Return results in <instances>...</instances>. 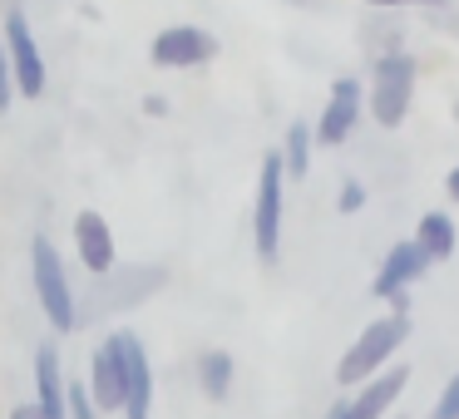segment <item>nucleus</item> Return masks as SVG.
Returning a JSON list of instances; mask_svg holds the SVG:
<instances>
[{
	"label": "nucleus",
	"instance_id": "nucleus-22",
	"mask_svg": "<svg viewBox=\"0 0 459 419\" xmlns=\"http://www.w3.org/2000/svg\"><path fill=\"white\" fill-rule=\"evenodd\" d=\"M5 419H40V409H35V399H25V405H15Z\"/></svg>",
	"mask_w": 459,
	"mask_h": 419
},
{
	"label": "nucleus",
	"instance_id": "nucleus-11",
	"mask_svg": "<svg viewBox=\"0 0 459 419\" xmlns=\"http://www.w3.org/2000/svg\"><path fill=\"white\" fill-rule=\"evenodd\" d=\"M65 370H60V350L55 340H40L35 346V409L40 419H65Z\"/></svg>",
	"mask_w": 459,
	"mask_h": 419
},
{
	"label": "nucleus",
	"instance_id": "nucleus-21",
	"mask_svg": "<svg viewBox=\"0 0 459 419\" xmlns=\"http://www.w3.org/2000/svg\"><path fill=\"white\" fill-rule=\"evenodd\" d=\"M143 114H153V119L169 114V99H163V94H149V99H143Z\"/></svg>",
	"mask_w": 459,
	"mask_h": 419
},
{
	"label": "nucleus",
	"instance_id": "nucleus-12",
	"mask_svg": "<svg viewBox=\"0 0 459 419\" xmlns=\"http://www.w3.org/2000/svg\"><path fill=\"white\" fill-rule=\"evenodd\" d=\"M84 389H90V399H94V409H100V415H114V409H124L119 365H114L109 346L90 350V370H84Z\"/></svg>",
	"mask_w": 459,
	"mask_h": 419
},
{
	"label": "nucleus",
	"instance_id": "nucleus-1",
	"mask_svg": "<svg viewBox=\"0 0 459 419\" xmlns=\"http://www.w3.org/2000/svg\"><path fill=\"white\" fill-rule=\"evenodd\" d=\"M30 286H35V301H40L45 321H50L55 336H70L80 326V306H74V286L65 277V257L55 247V237L35 232L30 237Z\"/></svg>",
	"mask_w": 459,
	"mask_h": 419
},
{
	"label": "nucleus",
	"instance_id": "nucleus-10",
	"mask_svg": "<svg viewBox=\"0 0 459 419\" xmlns=\"http://www.w3.org/2000/svg\"><path fill=\"white\" fill-rule=\"evenodd\" d=\"M429 271V257L425 252L415 247V242H395V247H390V257L380 261V277H376V296H385V301H395L400 311H405V286L410 281H420Z\"/></svg>",
	"mask_w": 459,
	"mask_h": 419
},
{
	"label": "nucleus",
	"instance_id": "nucleus-4",
	"mask_svg": "<svg viewBox=\"0 0 459 419\" xmlns=\"http://www.w3.org/2000/svg\"><path fill=\"white\" fill-rule=\"evenodd\" d=\"M405 336H410V316H405V311H395V316H385V321H370V326L351 340L346 355H341L336 380H341V385H366V380L376 375V370L385 365L400 346H405Z\"/></svg>",
	"mask_w": 459,
	"mask_h": 419
},
{
	"label": "nucleus",
	"instance_id": "nucleus-24",
	"mask_svg": "<svg viewBox=\"0 0 459 419\" xmlns=\"http://www.w3.org/2000/svg\"><path fill=\"white\" fill-rule=\"evenodd\" d=\"M449 198H455V202H459V168H455V173H449Z\"/></svg>",
	"mask_w": 459,
	"mask_h": 419
},
{
	"label": "nucleus",
	"instance_id": "nucleus-19",
	"mask_svg": "<svg viewBox=\"0 0 459 419\" xmlns=\"http://www.w3.org/2000/svg\"><path fill=\"white\" fill-rule=\"evenodd\" d=\"M15 104V84H11V60H5V35H0V114Z\"/></svg>",
	"mask_w": 459,
	"mask_h": 419
},
{
	"label": "nucleus",
	"instance_id": "nucleus-2",
	"mask_svg": "<svg viewBox=\"0 0 459 419\" xmlns=\"http://www.w3.org/2000/svg\"><path fill=\"white\" fill-rule=\"evenodd\" d=\"M0 35H5V60H11V84L21 99H40L50 90V64L40 55V40L30 30V15L21 11V0H11V11L0 15Z\"/></svg>",
	"mask_w": 459,
	"mask_h": 419
},
{
	"label": "nucleus",
	"instance_id": "nucleus-9",
	"mask_svg": "<svg viewBox=\"0 0 459 419\" xmlns=\"http://www.w3.org/2000/svg\"><path fill=\"white\" fill-rule=\"evenodd\" d=\"M356 119H360V80H336V84H331V99H326V109H321L316 133H311V139L326 143V149H336V143L351 139Z\"/></svg>",
	"mask_w": 459,
	"mask_h": 419
},
{
	"label": "nucleus",
	"instance_id": "nucleus-25",
	"mask_svg": "<svg viewBox=\"0 0 459 419\" xmlns=\"http://www.w3.org/2000/svg\"><path fill=\"white\" fill-rule=\"evenodd\" d=\"M370 5H405V0H370Z\"/></svg>",
	"mask_w": 459,
	"mask_h": 419
},
{
	"label": "nucleus",
	"instance_id": "nucleus-5",
	"mask_svg": "<svg viewBox=\"0 0 459 419\" xmlns=\"http://www.w3.org/2000/svg\"><path fill=\"white\" fill-rule=\"evenodd\" d=\"M281 208H287V168H281V153H267L257 168V198H252V247L267 267L281 252Z\"/></svg>",
	"mask_w": 459,
	"mask_h": 419
},
{
	"label": "nucleus",
	"instance_id": "nucleus-15",
	"mask_svg": "<svg viewBox=\"0 0 459 419\" xmlns=\"http://www.w3.org/2000/svg\"><path fill=\"white\" fill-rule=\"evenodd\" d=\"M232 375H238V365H232L228 350H203L198 355V389L208 399H228L232 395Z\"/></svg>",
	"mask_w": 459,
	"mask_h": 419
},
{
	"label": "nucleus",
	"instance_id": "nucleus-13",
	"mask_svg": "<svg viewBox=\"0 0 459 419\" xmlns=\"http://www.w3.org/2000/svg\"><path fill=\"white\" fill-rule=\"evenodd\" d=\"M405 365H390L385 375H376V380H366V389H360L356 399H351V415L356 419H380L390 405H395V395L405 389Z\"/></svg>",
	"mask_w": 459,
	"mask_h": 419
},
{
	"label": "nucleus",
	"instance_id": "nucleus-8",
	"mask_svg": "<svg viewBox=\"0 0 459 419\" xmlns=\"http://www.w3.org/2000/svg\"><path fill=\"white\" fill-rule=\"evenodd\" d=\"M74 252H80V267L90 277H109L114 261H119V242H114V227L104 212L80 208L74 212Z\"/></svg>",
	"mask_w": 459,
	"mask_h": 419
},
{
	"label": "nucleus",
	"instance_id": "nucleus-20",
	"mask_svg": "<svg viewBox=\"0 0 459 419\" xmlns=\"http://www.w3.org/2000/svg\"><path fill=\"white\" fill-rule=\"evenodd\" d=\"M336 208H341V212H360V208H366V188H360V183H341Z\"/></svg>",
	"mask_w": 459,
	"mask_h": 419
},
{
	"label": "nucleus",
	"instance_id": "nucleus-16",
	"mask_svg": "<svg viewBox=\"0 0 459 419\" xmlns=\"http://www.w3.org/2000/svg\"><path fill=\"white\" fill-rule=\"evenodd\" d=\"M281 168H287V178H307L311 168V129L301 119H291L287 139H281Z\"/></svg>",
	"mask_w": 459,
	"mask_h": 419
},
{
	"label": "nucleus",
	"instance_id": "nucleus-18",
	"mask_svg": "<svg viewBox=\"0 0 459 419\" xmlns=\"http://www.w3.org/2000/svg\"><path fill=\"white\" fill-rule=\"evenodd\" d=\"M429 419H459V375L445 385V395H439V405H435V415Z\"/></svg>",
	"mask_w": 459,
	"mask_h": 419
},
{
	"label": "nucleus",
	"instance_id": "nucleus-3",
	"mask_svg": "<svg viewBox=\"0 0 459 419\" xmlns=\"http://www.w3.org/2000/svg\"><path fill=\"white\" fill-rule=\"evenodd\" d=\"M109 355L119 365V389H124V419H153V365H149V346L139 330L119 326L109 330Z\"/></svg>",
	"mask_w": 459,
	"mask_h": 419
},
{
	"label": "nucleus",
	"instance_id": "nucleus-7",
	"mask_svg": "<svg viewBox=\"0 0 459 419\" xmlns=\"http://www.w3.org/2000/svg\"><path fill=\"white\" fill-rule=\"evenodd\" d=\"M149 60L159 70H203L208 60H218V35L203 25H163L149 45Z\"/></svg>",
	"mask_w": 459,
	"mask_h": 419
},
{
	"label": "nucleus",
	"instance_id": "nucleus-6",
	"mask_svg": "<svg viewBox=\"0 0 459 419\" xmlns=\"http://www.w3.org/2000/svg\"><path fill=\"white\" fill-rule=\"evenodd\" d=\"M410 94H415V60L410 55H380L376 60V80H370V114H376L385 129L405 124L410 114Z\"/></svg>",
	"mask_w": 459,
	"mask_h": 419
},
{
	"label": "nucleus",
	"instance_id": "nucleus-23",
	"mask_svg": "<svg viewBox=\"0 0 459 419\" xmlns=\"http://www.w3.org/2000/svg\"><path fill=\"white\" fill-rule=\"evenodd\" d=\"M326 419H356V415H351V399H341V405H331V415Z\"/></svg>",
	"mask_w": 459,
	"mask_h": 419
},
{
	"label": "nucleus",
	"instance_id": "nucleus-26",
	"mask_svg": "<svg viewBox=\"0 0 459 419\" xmlns=\"http://www.w3.org/2000/svg\"><path fill=\"white\" fill-rule=\"evenodd\" d=\"M415 5H445V0H415Z\"/></svg>",
	"mask_w": 459,
	"mask_h": 419
},
{
	"label": "nucleus",
	"instance_id": "nucleus-17",
	"mask_svg": "<svg viewBox=\"0 0 459 419\" xmlns=\"http://www.w3.org/2000/svg\"><path fill=\"white\" fill-rule=\"evenodd\" d=\"M65 419H100V409H94L84 380H70V385H65Z\"/></svg>",
	"mask_w": 459,
	"mask_h": 419
},
{
	"label": "nucleus",
	"instance_id": "nucleus-14",
	"mask_svg": "<svg viewBox=\"0 0 459 419\" xmlns=\"http://www.w3.org/2000/svg\"><path fill=\"white\" fill-rule=\"evenodd\" d=\"M455 222L445 218V212H425L420 218V227H415V247L425 252L429 261H445V257H455Z\"/></svg>",
	"mask_w": 459,
	"mask_h": 419
}]
</instances>
